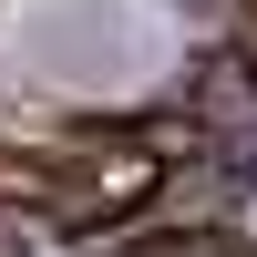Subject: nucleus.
Masks as SVG:
<instances>
[{
	"label": "nucleus",
	"instance_id": "f03ea898",
	"mask_svg": "<svg viewBox=\"0 0 257 257\" xmlns=\"http://www.w3.org/2000/svg\"><path fill=\"white\" fill-rule=\"evenodd\" d=\"M41 196H52L41 144H31V134H0V216H41Z\"/></svg>",
	"mask_w": 257,
	"mask_h": 257
},
{
	"label": "nucleus",
	"instance_id": "7ed1b4c3",
	"mask_svg": "<svg viewBox=\"0 0 257 257\" xmlns=\"http://www.w3.org/2000/svg\"><path fill=\"white\" fill-rule=\"evenodd\" d=\"M237 72H247V93H257V11H237Z\"/></svg>",
	"mask_w": 257,
	"mask_h": 257
},
{
	"label": "nucleus",
	"instance_id": "f257e3e1",
	"mask_svg": "<svg viewBox=\"0 0 257 257\" xmlns=\"http://www.w3.org/2000/svg\"><path fill=\"white\" fill-rule=\"evenodd\" d=\"M41 165H52V196H41L31 226H52V237H113V226H134L144 206H155L165 185V144H175V123H62V134H31Z\"/></svg>",
	"mask_w": 257,
	"mask_h": 257
}]
</instances>
